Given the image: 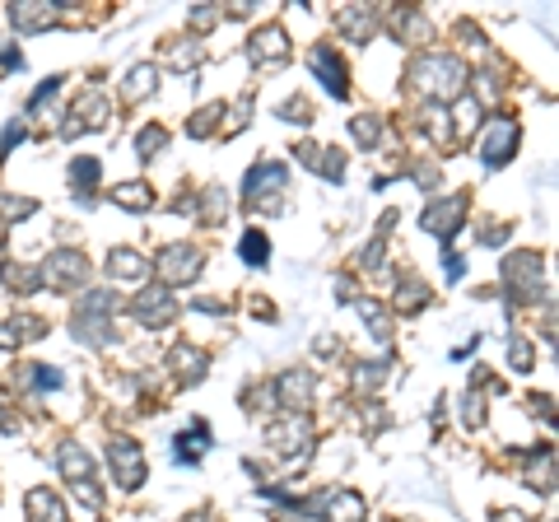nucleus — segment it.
<instances>
[{
	"label": "nucleus",
	"mask_w": 559,
	"mask_h": 522,
	"mask_svg": "<svg viewBox=\"0 0 559 522\" xmlns=\"http://www.w3.org/2000/svg\"><path fill=\"white\" fill-rule=\"evenodd\" d=\"M248 257H252V261H261V257H266V243H261V238H257V233L248 238Z\"/></svg>",
	"instance_id": "1"
}]
</instances>
